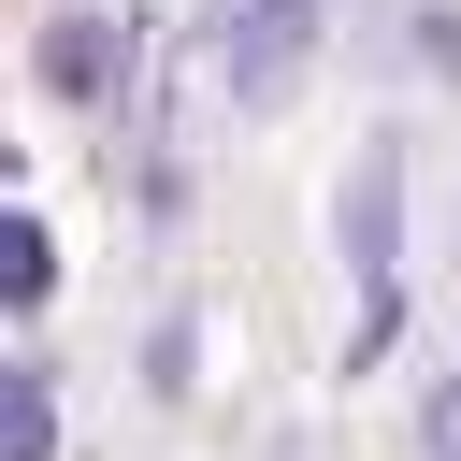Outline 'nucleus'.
<instances>
[{"mask_svg": "<svg viewBox=\"0 0 461 461\" xmlns=\"http://www.w3.org/2000/svg\"><path fill=\"white\" fill-rule=\"evenodd\" d=\"M303 43H317V0H245V29H230V101L274 115L288 72H303Z\"/></svg>", "mask_w": 461, "mask_h": 461, "instance_id": "nucleus-1", "label": "nucleus"}, {"mask_svg": "<svg viewBox=\"0 0 461 461\" xmlns=\"http://www.w3.org/2000/svg\"><path fill=\"white\" fill-rule=\"evenodd\" d=\"M101 72H115V29H101V14H58V29H43V86H72V101H86Z\"/></svg>", "mask_w": 461, "mask_h": 461, "instance_id": "nucleus-2", "label": "nucleus"}, {"mask_svg": "<svg viewBox=\"0 0 461 461\" xmlns=\"http://www.w3.org/2000/svg\"><path fill=\"white\" fill-rule=\"evenodd\" d=\"M43 432H58V403H43V375H14V403H0V461H43Z\"/></svg>", "mask_w": 461, "mask_h": 461, "instance_id": "nucleus-3", "label": "nucleus"}, {"mask_svg": "<svg viewBox=\"0 0 461 461\" xmlns=\"http://www.w3.org/2000/svg\"><path fill=\"white\" fill-rule=\"evenodd\" d=\"M432 461H461V375L432 389Z\"/></svg>", "mask_w": 461, "mask_h": 461, "instance_id": "nucleus-4", "label": "nucleus"}]
</instances>
